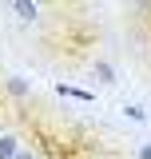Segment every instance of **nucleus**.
Returning a JSON list of instances; mask_svg holds the SVG:
<instances>
[{"instance_id": "8", "label": "nucleus", "mask_w": 151, "mask_h": 159, "mask_svg": "<svg viewBox=\"0 0 151 159\" xmlns=\"http://www.w3.org/2000/svg\"><path fill=\"white\" fill-rule=\"evenodd\" d=\"M16 159H44V155H40L36 147H28V143H24V147H20V151H16Z\"/></svg>"}, {"instance_id": "4", "label": "nucleus", "mask_w": 151, "mask_h": 159, "mask_svg": "<svg viewBox=\"0 0 151 159\" xmlns=\"http://www.w3.org/2000/svg\"><path fill=\"white\" fill-rule=\"evenodd\" d=\"M20 147H24V139L16 131H0V159H16Z\"/></svg>"}, {"instance_id": "7", "label": "nucleus", "mask_w": 151, "mask_h": 159, "mask_svg": "<svg viewBox=\"0 0 151 159\" xmlns=\"http://www.w3.org/2000/svg\"><path fill=\"white\" fill-rule=\"evenodd\" d=\"M135 159H151V139H139L135 143Z\"/></svg>"}, {"instance_id": "5", "label": "nucleus", "mask_w": 151, "mask_h": 159, "mask_svg": "<svg viewBox=\"0 0 151 159\" xmlns=\"http://www.w3.org/2000/svg\"><path fill=\"white\" fill-rule=\"evenodd\" d=\"M56 96H72V99H80V103H92V92H84V88H72V84H56Z\"/></svg>"}, {"instance_id": "3", "label": "nucleus", "mask_w": 151, "mask_h": 159, "mask_svg": "<svg viewBox=\"0 0 151 159\" xmlns=\"http://www.w3.org/2000/svg\"><path fill=\"white\" fill-rule=\"evenodd\" d=\"M8 12H16V20H24V24H40L44 12H48V4H36V0H12Z\"/></svg>"}, {"instance_id": "6", "label": "nucleus", "mask_w": 151, "mask_h": 159, "mask_svg": "<svg viewBox=\"0 0 151 159\" xmlns=\"http://www.w3.org/2000/svg\"><path fill=\"white\" fill-rule=\"evenodd\" d=\"M123 111H127V119H135V123H147V107H143V103H123Z\"/></svg>"}, {"instance_id": "2", "label": "nucleus", "mask_w": 151, "mask_h": 159, "mask_svg": "<svg viewBox=\"0 0 151 159\" xmlns=\"http://www.w3.org/2000/svg\"><path fill=\"white\" fill-rule=\"evenodd\" d=\"M0 92L12 103H28L32 99V80L28 76H0Z\"/></svg>"}, {"instance_id": "1", "label": "nucleus", "mask_w": 151, "mask_h": 159, "mask_svg": "<svg viewBox=\"0 0 151 159\" xmlns=\"http://www.w3.org/2000/svg\"><path fill=\"white\" fill-rule=\"evenodd\" d=\"M84 68H88V80L99 84V88H115V84H119V68H115L108 56H92Z\"/></svg>"}]
</instances>
